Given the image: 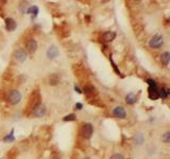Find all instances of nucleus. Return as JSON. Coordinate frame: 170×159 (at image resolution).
Masks as SVG:
<instances>
[{"label":"nucleus","instance_id":"1","mask_svg":"<svg viewBox=\"0 0 170 159\" xmlns=\"http://www.w3.org/2000/svg\"><path fill=\"white\" fill-rule=\"evenodd\" d=\"M6 100H8V102L11 105H17L22 100V95H21L20 91H18L17 89H12L8 93V99Z\"/></svg>","mask_w":170,"mask_h":159},{"label":"nucleus","instance_id":"2","mask_svg":"<svg viewBox=\"0 0 170 159\" xmlns=\"http://www.w3.org/2000/svg\"><path fill=\"white\" fill-rule=\"evenodd\" d=\"M94 134V126L91 123H88V122H85L83 123L82 126H81V135L84 139H90L91 136Z\"/></svg>","mask_w":170,"mask_h":159},{"label":"nucleus","instance_id":"3","mask_svg":"<svg viewBox=\"0 0 170 159\" xmlns=\"http://www.w3.org/2000/svg\"><path fill=\"white\" fill-rule=\"evenodd\" d=\"M164 45V38L162 35L155 34L151 37V39L149 40V47L151 49H158Z\"/></svg>","mask_w":170,"mask_h":159},{"label":"nucleus","instance_id":"4","mask_svg":"<svg viewBox=\"0 0 170 159\" xmlns=\"http://www.w3.org/2000/svg\"><path fill=\"white\" fill-rule=\"evenodd\" d=\"M27 56H28V53L26 52L24 49H17V50H15V52L13 54V57L18 63H24L27 59Z\"/></svg>","mask_w":170,"mask_h":159},{"label":"nucleus","instance_id":"5","mask_svg":"<svg viewBox=\"0 0 170 159\" xmlns=\"http://www.w3.org/2000/svg\"><path fill=\"white\" fill-rule=\"evenodd\" d=\"M112 115L115 118H119V119H125L127 118V111L122 106H116L112 111Z\"/></svg>","mask_w":170,"mask_h":159},{"label":"nucleus","instance_id":"6","mask_svg":"<svg viewBox=\"0 0 170 159\" xmlns=\"http://www.w3.org/2000/svg\"><path fill=\"white\" fill-rule=\"evenodd\" d=\"M29 104H30V107H31L32 110H33L35 107H37L40 104H42V102H40V95L37 91H34V92L32 93V97H31V99H30Z\"/></svg>","mask_w":170,"mask_h":159},{"label":"nucleus","instance_id":"7","mask_svg":"<svg viewBox=\"0 0 170 159\" xmlns=\"http://www.w3.org/2000/svg\"><path fill=\"white\" fill-rule=\"evenodd\" d=\"M33 116L36 117V118H42V117L45 116L47 114V107H46L44 104H40V105L35 107L33 109Z\"/></svg>","mask_w":170,"mask_h":159},{"label":"nucleus","instance_id":"8","mask_svg":"<svg viewBox=\"0 0 170 159\" xmlns=\"http://www.w3.org/2000/svg\"><path fill=\"white\" fill-rule=\"evenodd\" d=\"M37 47H38L37 42L35 39H33V38H31V39L28 40L26 44V52L31 53L32 54V53H34L35 51L37 50Z\"/></svg>","mask_w":170,"mask_h":159},{"label":"nucleus","instance_id":"9","mask_svg":"<svg viewBox=\"0 0 170 159\" xmlns=\"http://www.w3.org/2000/svg\"><path fill=\"white\" fill-rule=\"evenodd\" d=\"M116 38V33L114 31H105L101 35V39L104 42H111Z\"/></svg>","mask_w":170,"mask_h":159},{"label":"nucleus","instance_id":"10","mask_svg":"<svg viewBox=\"0 0 170 159\" xmlns=\"http://www.w3.org/2000/svg\"><path fill=\"white\" fill-rule=\"evenodd\" d=\"M82 92H84L85 95H87V97H93V95H97V93H98V91H97V88H96L94 85L87 84V85H85L84 87H83Z\"/></svg>","mask_w":170,"mask_h":159},{"label":"nucleus","instance_id":"11","mask_svg":"<svg viewBox=\"0 0 170 159\" xmlns=\"http://www.w3.org/2000/svg\"><path fill=\"white\" fill-rule=\"evenodd\" d=\"M17 28V22L15 21V19H13L12 17H8L5 18V29L9 32H13Z\"/></svg>","mask_w":170,"mask_h":159},{"label":"nucleus","instance_id":"12","mask_svg":"<svg viewBox=\"0 0 170 159\" xmlns=\"http://www.w3.org/2000/svg\"><path fill=\"white\" fill-rule=\"evenodd\" d=\"M148 97L150 100L152 101H156L159 99V95H158V87H151L149 86L148 87Z\"/></svg>","mask_w":170,"mask_h":159},{"label":"nucleus","instance_id":"13","mask_svg":"<svg viewBox=\"0 0 170 159\" xmlns=\"http://www.w3.org/2000/svg\"><path fill=\"white\" fill-rule=\"evenodd\" d=\"M47 57L49 59H54L55 57H58V54H60V51H58V47L56 46H50V47L48 48L47 50Z\"/></svg>","mask_w":170,"mask_h":159},{"label":"nucleus","instance_id":"14","mask_svg":"<svg viewBox=\"0 0 170 159\" xmlns=\"http://www.w3.org/2000/svg\"><path fill=\"white\" fill-rule=\"evenodd\" d=\"M38 13H40V9H38V6H36V5H31V6H29V8L26 10V14H31L32 20H34V19L36 18Z\"/></svg>","mask_w":170,"mask_h":159},{"label":"nucleus","instance_id":"15","mask_svg":"<svg viewBox=\"0 0 170 159\" xmlns=\"http://www.w3.org/2000/svg\"><path fill=\"white\" fill-rule=\"evenodd\" d=\"M125 103H127L128 105H133V104H135L136 102H137V95H136L134 92H130L125 95Z\"/></svg>","mask_w":170,"mask_h":159},{"label":"nucleus","instance_id":"16","mask_svg":"<svg viewBox=\"0 0 170 159\" xmlns=\"http://www.w3.org/2000/svg\"><path fill=\"white\" fill-rule=\"evenodd\" d=\"M60 80H61V77H60V75L58 73H52L49 77V84L51 86H55V85H58L60 83Z\"/></svg>","mask_w":170,"mask_h":159},{"label":"nucleus","instance_id":"17","mask_svg":"<svg viewBox=\"0 0 170 159\" xmlns=\"http://www.w3.org/2000/svg\"><path fill=\"white\" fill-rule=\"evenodd\" d=\"M170 95V89L167 87H162L161 89H158V95L159 98L164 99V100H166V99H168V97H169Z\"/></svg>","mask_w":170,"mask_h":159},{"label":"nucleus","instance_id":"18","mask_svg":"<svg viewBox=\"0 0 170 159\" xmlns=\"http://www.w3.org/2000/svg\"><path fill=\"white\" fill-rule=\"evenodd\" d=\"M169 62H170V53L168 51L164 52L161 55V63L164 65V66H168L169 65Z\"/></svg>","mask_w":170,"mask_h":159},{"label":"nucleus","instance_id":"19","mask_svg":"<svg viewBox=\"0 0 170 159\" xmlns=\"http://www.w3.org/2000/svg\"><path fill=\"white\" fill-rule=\"evenodd\" d=\"M14 132H15V130H14V128H12V130H11V132H10V134H8L6 136H4V137H3V142H5V143L14 142V141L16 140L15 136H14Z\"/></svg>","mask_w":170,"mask_h":159},{"label":"nucleus","instance_id":"20","mask_svg":"<svg viewBox=\"0 0 170 159\" xmlns=\"http://www.w3.org/2000/svg\"><path fill=\"white\" fill-rule=\"evenodd\" d=\"M134 141H135V144H137V145H141V144L145 142V137H143V134H141V132L136 134L135 138H134Z\"/></svg>","mask_w":170,"mask_h":159},{"label":"nucleus","instance_id":"21","mask_svg":"<svg viewBox=\"0 0 170 159\" xmlns=\"http://www.w3.org/2000/svg\"><path fill=\"white\" fill-rule=\"evenodd\" d=\"M77 119V116L74 114H69V115H66V116L63 118V121L64 122H71V121H76Z\"/></svg>","mask_w":170,"mask_h":159},{"label":"nucleus","instance_id":"22","mask_svg":"<svg viewBox=\"0 0 170 159\" xmlns=\"http://www.w3.org/2000/svg\"><path fill=\"white\" fill-rule=\"evenodd\" d=\"M162 141L164 143H169L170 142V132H166L162 135Z\"/></svg>","mask_w":170,"mask_h":159},{"label":"nucleus","instance_id":"23","mask_svg":"<svg viewBox=\"0 0 170 159\" xmlns=\"http://www.w3.org/2000/svg\"><path fill=\"white\" fill-rule=\"evenodd\" d=\"M147 83H148L149 86H151V87H156L157 86V83L155 82V80L153 79H148L147 80Z\"/></svg>","mask_w":170,"mask_h":159},{"label":"nucleus","instance_id":"24","mask_svg":"<svg viewBox=\"0 0 170 159\" xmlns=\"http://www.w3.org/2000/svg\"><path fill=\"white\" fill-rule=\"evenodd\" d=\"M109 61H111L112 65H113V68H114V70L117 72V74H119V75H121V72H120V70H119V69L117 68V65L114 63V61H113V58H111V57H109Z\"/></svg>","mask_w":170,"mask_h":159},{"label":"nucleus","instance_id":"25","mask_svg":"<svg viewBox=\"0 0 170 159\" xmlns=\"http://www.w3.org/2000/svg\"><path fill=\"white\" fill-rule=\"evenodd\" d=\"M109 159H125V157H123V155H121V154L116 153V154H113Z\"/></svg>","mask_w":170,"mask_h":159},{"label":"nucleus","instance_id":"26","mask_svg":"<svg viewBox=\"0 0 170 159\" xmlns=\"http://www.w3.org/2000/svg\"><path fill=\"white\" fill-rule=\"evenodd\" d=\"M83 108V104L82 103H76V105H74V109H77V110H82Z\"/></svg>","mask_w":170,"mask_h":159},{"label":"nucleus","instance_id":"27","mask_svg":"<svg viewBox=\"0 0 170 159\" xmlns=\"http://www.w3.org/2000/svg\"><path fill=\"white\" fill-rule=\"evenodd\" d=\"M74 90H76V91H77L78 93H82V90L80 89V88L78 87L77 85H74Z\"/></svg>","mask_w":170,"mask_h":159},{"label":"nucleus","instance_id":"28","mask_svg":"<svg viewBox=\"0 0 170 159\" xmlns=\"http://www.w3.org/2000/svg\"><path fill=\"white\" fill-rule=\"evenodd\" d=\"M5 3H6V0H0V8H2Z\"/></svg>","mask_w":170,"mask_h":159},{"label":"nucleus","instance_id":"29","mask_svg":"<svg viewBox=\"0 0 170 159\" xmlns=\"http://www.w3.org/2000/svg\"><path fill=\"white\" fill-rule=\"evenodd\" d=\"M83 159H90L89 157H85V158H83Z\"/></svg>","mask_w":170,"mask_h":159},{"label":"nucleus","instance_id":"30","mask_svg":"<svg viewBox=\"0 0 170 159\" xmlns=\"http://www.w3.org/2000/svg\"><path fill=\"white\" fill-rule=\"evenodd\" d=\"M128 159H132V158H128Z\"/></svg>","mask_w":170,"mask_h":159}]
</instances>
